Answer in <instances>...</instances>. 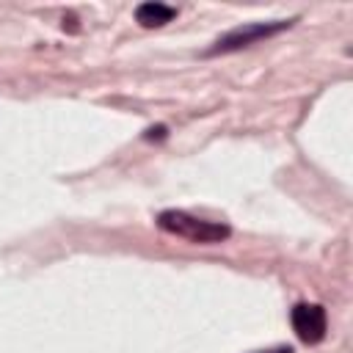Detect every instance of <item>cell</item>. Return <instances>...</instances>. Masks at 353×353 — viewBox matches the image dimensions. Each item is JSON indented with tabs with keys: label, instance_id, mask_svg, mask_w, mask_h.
<instances>
[{
	"label": "cell",
	"instance_id": "obj_3",
	"mask_svg": "<svg viewBox=\"0 0 353 353\" xmlns=\"http://www.w3.org/2000/svg\"><path fill=\"white\" fill-rule=\"evenodd\" d=\"M290 320H292V331L301 342L317 345L325 339L328 317H325V309L320 303H295L290 312Z\"/></svg>",
	"mask_w": 353,
	"mask_h": 353
},
{
	"label": "cell",
	"instance_id": "obj_1",
	"mask_svg": "<svg viewBox=\"0 0 353 353\" xmlns=\"http://www.w3.org/2000/svg\"><path fill=\"white\" fill-rule=\"evenodd\" d=\"M157 226L174 237H182L188 243H201V245H210V243H221L232 234V229L226 223H215V221H204V218H196L185 210H165L157 215Z\"/></svg>",
	"mask_w": 353,
	"mask_h": 353
},
{
	"label": "cell",
	"instance_id": "obj_2",
	"mask_svg": "<svg viewBox=\"0 0 353 353\" xmlns=\"http://www.w3.org/2000/svg\"><path fill=\"white\" fill-rule=\"evenodd\" d=\"M292 25V19H276V22H251V25H240L229 33H223L210 50L207 55H218V52H234V50H243L248 44H256L262 39H270L281 30H287Z\"/></svg>",
	"mask_w": 353,
	"mask_h": 353
},
{
	"label": "cell",
	"instance_id": "obj_5",
	"mask_svg": "<svg viewBox=\"0 0 353 353\" xmlns=\"http://www.w3.org/2000/svg\"><path fill=\"white\" fill-rule=\"evenodd\" d=\"M256 353H292L290 345H279V347H270V350H256Z\"/></svg>",
	"mask_w": 353,
	"mask_h": 353
},
{
	"label": "cell",
	"instance_id": "obj_4",
	"mask_svg": "<svg viewBox=\"0 0 353 353\" xmlns=\"http://www.w3.org/2000/svg\"><path fill=\"white\" fill-rule=\"evenodd\" d=\"M176 17V8L174 6H165V3H157V0H149V3H141L135 8V22L141 28H163L165 22H171Z\"/></svg>",
	"mask_w": 353,
	"mask_h": 353
}]
</instances>
